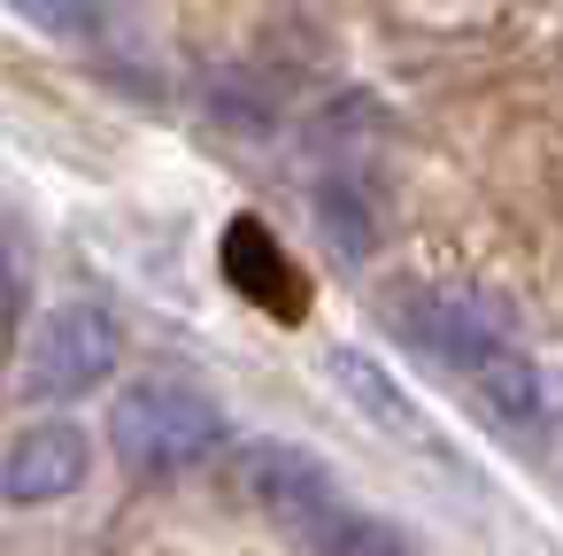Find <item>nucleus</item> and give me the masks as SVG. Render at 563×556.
I'll return each instance as SVG.
<instances>
[{
	"instance_id": "1",
	"label": "nucleus",
	"mask_w": 563,
	"mask_h": 556,
	"mask_svg": "<svg viewBox=\"0 0 563 556\" xmlns=\"http://www.w3.org/2000/svg\"><path fill=\"white\" fill-rule=\"evenodd\" d=\"M401 332H409L448 379H463L494 425H509V433H540V425H548L540 363H532L486 309H471V302H455V294H409V302H401Z\"/></svg>"
},
{
	"instance_id": "2",
	"label": "nucleus",
	"mask_w": 563,
	"mask_h": 556,
	"mask_svg": "<svg viewBox=\"0 0 563 556\" xmlns=\"http://www.w3.org/2000/svg\"><path fill=\"white\" fill-rule=\"evenodd\" d=\"M224 410L186 386V379H132L117 402H109V448L124 471L140 479H170V471H194L224 448Z\"/></svg>"
},
{
	"instance_id": "3",
	"label": "nucleus",
	"mask_w": 563,
	"mask_h": 556,
	"mask_svg": "<svg viewBox=\"0 0 563 556\" xmlns=\"http://www.w3.org/2000/svg\"><path fill=\"white\" fill-rule=\"evenodd\" d=\"M124 340H117V317L101 302H55L24 348V394L40 402H78L93 386H109Z\"/></svg>"
},
{
	"instance_id": "4",
	"label": "nucleus",
	"mask_w": 563,
	"mask_h": 556,
	"mask_svg": "<svg viewBox=\"0 0 563 556\" xmlns=\"http://www.w3.org/2000/svg\"><path fill=\"white\" fill-rule=\"evenodd\" d=\"M232 494H240L247 510H263L271 525L309 533V525L340 502V479H332L309 448H294V440H247V448L232 456Z\"/></svg>"
},
{
	"instance_id": "5",
	"label": "nucleus",
	"mask_w": 563,
	"mask_h": 556,
	"mask_svg": "<svg viewBox=\"0 0 563 556\" xmlns=\"http://www.w3.org/2000/svg\"><path fill=\"white\" fill-rule=\"evenodd\" d=\"M93 471V433L78 417H40L0 448V502L16 510H47L63 494H78Z\"/></svg>"
},
{
	"instance_id": "6",
	"label": "nucleus",
	"mask_w": 563,
	"mask_h": 556,
	"mask_svg": "<svg viewBox=\"0 0 563 556\" xmlns=\"http://www.w3.org/2000/svg\"><path fill=\"white\" fill-rule=\"evenodd\" d=\"M324 371H332V386L386 433V440H401V448H424V456H440V440H432V417L417 410V394L371 356V348H355V340H340L332 356H324Z\"/></svg>"
},
{
	"instance_id": "7",
	"label": "nucleus",
	"mask_w": 563,
	"mask_h": 556,
	"mask_svg": "<svg viewBox=\"0 0 563 556\" xmlns=\"http://www.w3.org/2000/svg\"><path fill=\"white\" fill-rule=\"evenodd\" d=\"M309 217H317L324 248H332L347 271H363V263L378 255V217H371V201H363V186H355V178H317Z\"/></svg>"
},
{
	"instance_id": "8",
	"label": "nucleus",
	"mask_w": 563,
	"mask_h": 556,
	"mask_svg": "<svg viewBox=\"0 0 563 556\" xmlns=\"http://www.w3.org/2000/svg\"><path fill=\"white\" fill-rule=\"evenodd\" d=\"M301 541H309L317 556H417V541H409L394 517H371V510H355L347 494H340Z\"/></svg>"
},
{
	"instance_id": "9",
	"label": "nucleus",
	"mask_w": 563,
	"mask_h": 556,
	"mask_svg": "<svg viewBox=\"0 0 563 556\" xmlns=\"http://www.w3.org/2000/svg\"><path fill=\"white\" fill-rule=\"evenodd\" d=\"M24 17H40V24H70V0H16Z\"/></svg>"
}]
</instances>
